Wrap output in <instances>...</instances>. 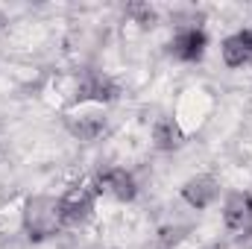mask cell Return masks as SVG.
Segmentation results:
<instances>
[{
	"mask_svg": "<svg viewBox=\"0 0 252 249\" xmlns=\"http://www.w3.org/2000/svg\"><path fill=\"white\" fill-rule=\"evenodd\" d=\"M94 199H97V190L88 185H73L62 199H59V208H62V220L64 223H82L91 217L94 211Z\"/></svg>",
	"mask_w": 252,
	"mask_h": 249,
	"instance_id": "obj_3",
	"label": "cell"
},
{
	"mask_svg": "<svg viewBox=\"0 0 252 249\" xmlns=\"http://www.w3.org/2000/svg\"><path fill=\"white\" fill-rule=\"evenodd\" d=\"M64 226L62 220V208H59V199H50V196H32L27 199L24 205V229L32 241H44L50 235H56Z\"/></svg>",
	"mask_w": 252,
	"mask_h": 249,
	"instance_id": "obj_1",
	"label": "cell"
},
{
	"mask_svg": "<svg viewBox=\"0 0 252 249\" xmlns=\"http://www.w3.org/2000/svg\"><path fill=\"white\" fill-rule=\"evenodd\" d=\"M182 141H185V135H182V129H179V124L173 118L156 121V126H153V144L158 150H176V147H182Z\"/></svg>",
	"mask_w": 252,
	"mask_h": 249,
	"instance_id": "obj_9",
	"label": "cell"
},
{
	"mask_svg": "<svg viewBox=\"0 0 252 249\" xmlns=\"http://www.w3.org/2000/svg\"><path fill=\"white\" fill-rule=\"evenodd\" d=\"M182 199L196 211L208 208L217 199V179L214 176H193V179H188L182 185Z\"/></svg>",
	"mask_w": 252,
	"mask_h": 249,
	"instance_id": "obj_7",
	"label": "cell"
},
{
	"mask_svg": "<svg viewBox=\"0 0 252 249\" xmlns=\"http://www.w3.org/2000/svg\"><path fill=\"white\" fill-rule=\"evenodd\" d=\"M118 97V85L112 82V76L100 73V70H88L79 79L76 88V100H88V103H109Z\"/></svg>",
	"mask_w": 252,
	"mask_h": 249,
	"instance_id": "obj_5",
	"label": "cell"
},
{
	"mask_svg": "<svg viewBox=\"0 0 252 249\" xmlns=\"http://www.w3.org/2000/svg\"><path fill=\"white\" fill-rule=\"evenodd\" d=\"M211 249H226V247H220V244H217V247H211Z\"/></svg>",
	"mask_w": 252,
	"mask_h": 249,
	"instance_id": "obj_11",
	"label": "cell"
},
{
	"mask_svg": "<svg viewBox=\"0 0 252 249\" xmlns=\"http://www.w3.org/2000/svg\"><path fill=\"white\" fill-rule=\"evenodd\" d=\"M0 27H3V15H0Z\"/></svg>",
	"mask_w": 252,
	"mask_h": 249,
	"instance_id": "obj_12",
	"label": "cell"
},
{
	"mask_svg": "<svg viewBox=\"0 0 252 249\" xmlns=\"http://www.w3.org/2000/svg\"><path fill=\"white\" fill-rule=\"evenodd\" d=\"M223 220H226V229L238 238H250L252 235V196L244 190H235L229 193L226 199V208H223Z\"/></svg>",
	"mask_w": 252,
	"mask_h": 249,
	"instance_id": "obj_2",
	"label": "cell"
},
{
	"mask_svg": "<svg viewBox=\"0 0 252 249\" xmlns=\"http://www.w3.org/2000/svg\"><path fill=\"white\" fill-rule=\"evenodd\" d=\"M205 47H208V35L205 30L199 27H185L176 32V38L170 41V53L179 59V62H199L205 56Z\"/></svg>",
	"mask_w": 252,
	"mask_h": 249,
	"instance_id": "obj_4",
	"label": "cell"
},
{
	"mask_svg": "<svg viewBox=\"0 0 252 249\" xmlns=\"http://www.w3.org/2000/svg\"><path fill=\"white\" fill-rule=\"evenodd\" d=\"M103 118L100 115H85V118H79V121H70V129H73V135H79L82 141H94L100 132H103Z\"/></svg>",
	"mask_w": 252,
	"mask_h": 249,
	"instance_id": "obj_10",
	"label": "cell"
},
{
	"mask_svg": "<svg viewBox=\"0 0 252 249\" xmlns=\"http://www.w3.org/2000/svg\"><path fill=\"white\" fill-rule=\"evenodd\" d=\"M97 190H103V193H112L115 199H121V202H132L135 199V193H138V185H135V176L124 170V167H112V170H106V173H100V179H97Z\"/></svg>",
	"mask_w": 252,
	"mask_h": 249,
	"instance_id": "obj_6",
	"label": "cell"
},
{
	"mask_svg": "<svg viewBox=\"0 0 252 249\" xmlns=\"http://www.w3.org/2000/svg\"><path fill=\"white\" fill-rule=\"evenodd\" d=\"M220 53L229 67H244L252 59V30H238L235 35H229L223 41Z\"/></svg>",
	"mask_w": 252,
	"mask_h": 249,
	"instance_id": "obj_8",
	"label": "cell"
}]
</instances>
